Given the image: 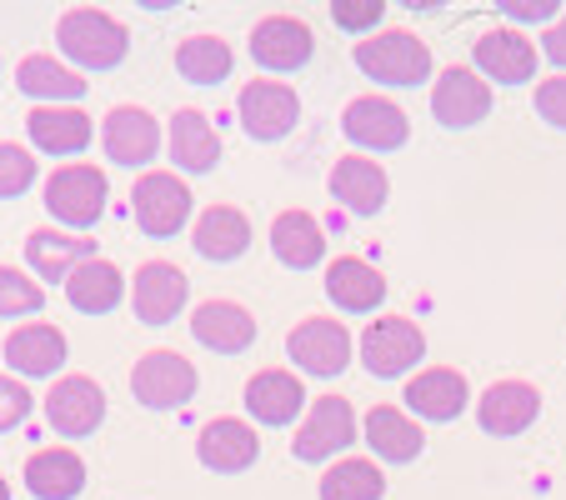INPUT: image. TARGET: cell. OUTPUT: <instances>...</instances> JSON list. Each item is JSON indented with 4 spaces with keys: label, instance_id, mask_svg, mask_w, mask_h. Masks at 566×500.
<instances>
[{
    "label": "cell",
    "instance_id": "1",
    "mask_svg": "<svg viewBox=\"0 0 566 500\" xmlns=\"http://www.w3.org/2000/svg\"><path fill=\"white\" fill-rule=\"evenodd\" d=\"M55 41H61L65 61L81 65V71H111V65L126 61V31L111 21L96 6H81V11H65L55 25Z\"/></svg>",
    "mask_w": 566,
    "mask_h": 500
},
{
    "label": "cell",
    "instance_id": "2",
    "mask_svg": "<svg viewBox=\"0 0 566 500\" xmlns=\"http://www.w3.org/2000/svg\"><path fill=\"white\" fill-rule=\"evenodd\" d=\"M356 65L381 86H421L431 75V51L411 31H386L356 45Z\"/></svg>",
    "mask_w": 566,
    "mask_h": 500
},
{
    "label": "cell",
    "instance_id": "3",
    "mask_svg": "<svg viewBox=\"0 0 566 500\" xmlns=\"http://www.w3.org/2000/svg\"><path fill=\"white\" fill-rule=\"evenodd\" d=\"M106 175L96 166H61V171L45 181V211L61 225L75 231H91V225L106 215Z\"/></svg>",
    "mask_w": 566,
    "mask_h": 500
},
{
    "label": "cell",
    "instance_id": "4",
    "mask_svg": "<svg viewBox=\"0 0 566 500\" xmlns=\"http://www.w3.org/2000/svg\"><path fill=\"white\" fill-rule=\"evenodd\" d=\"M421 355H427V336H421V326H411L407 316H381V320H371L361 336V361H366V371L381 375V381H396V375L417 371Z\"/></svg>",
    "mask_w": 566,
    "mask_h": 500
},
{
    "label": "cell",
    "instance_id": "5",
    "mask_svg": "<svg viewBox=\"0 0 566 500\" xmlns=\"http://www.w3.org/2000/svg\"><path fill=\"white\" fill-rule=\"evenodd\" d=\"M130 391L146 411H181L196 395V365L176 351H150L130 371Z\"/></svg>",
    "mask_w": 566,
    "mask_h": 500
},
{
    "label": "cell",
    "instance_id": "6",
    "mask_svg": "<svg viewBox=\"0 0 566 500\" xmlns=\"http://www.w3.org/2000/svg\"><path fill=\"white\" fill-rule=\"evenodd\" d=\"M130 205H136V225H140V231L156 235V241H166V235H176L186 225V215H191V191H186L181 175L150 171V175H140V181H136Z\"/></svg>",
    "mask_w": 566,
    "mask_h": 500
},
{
    "label": "cell",
    "instance_id": "7",
    "mask_svg": "<svg viewBox=\"0 0 566 500\" xmlns=\"http://www.w3.org/2000/svg\"><path fill=\"white\" fill-rule=\"evenodd\" d=\"M356 440V415H352V405L342 401V395H321L316 405H311V415L301 421V430H296V440H291V450H296V460H332V456H342L346 446Z\"/></svg>",
    "mask_w": 566,
    "mask_h": 500
},
{
    "label": "cell",
    "instance_id": "8",
    "mask_svg": "<svg viewBox=\"0 0 566 500\" xmlns=\"http://www.w3.org/2000/svg\"><path fill=\"white\" fill-rule=\"evenodd\" d=\"M45 421L55 426V436L81 440L106 421V395H101V385L91 375H65L45 395Z\"/></svg>",
    "mask_w": 566,
    "mask_h": 500
},
{
    "label": "cell",
    "instance_id": "9",
    "mask_svg": "<svg viewBox=\"0 0 566 500\" xmlns=\"http://www.w3.org/2000/svg\"><path fill=\"white\" fill-rule=\"evenodd\" d=\"M486 110H492V91H486L481 75H471L467 65H447L437 75V86H431V116H437V126L467 130L476 120H486Z\"/></svg>",
    "mask_w": 566,
    "mask_h": 500
},
{
    "label": "cell",
    "instance_id": "10",
    "mask_svg": "<svg viewBox=\"0 0 566 500\" xmlns=\"http://www.w3.org/2000/svg\"><path fill=\"white\" fill-rule=\"evenodd\" d=\"M296 116H301V100L286 81H251L241 91V126H247L251 140H281L296 130Z\"/></svg>",
    "mask_w": 566,
    "mask_h": 500
},
{
    "label": "cell",
    "instance_id": "11",
    "mask_svg": "<svg viewBox=\"0 0 566 500\" xmlns=\"http://www.w3.org/2000/svg\"><path fill=\"white\" fill-rule=\"evenodd\" d=\"M286 355L301 365L306 375H342L352 365V336H346L342 320H301L291 330Z\"/></svg>",
    "mask_w": 566,
    "mask_h": 500
},
{
    "label": "cell",
    "instance_id": "12",
    "mask_svg": "<svg viewBox=\"0 0 566 500\" xmlns=\"http://www.w3.org/2000/svg\"><path fill=\"white\" fill-rule=\"evenodd\" d=\"M342 130H346V140L361 150H396V146H407L411 120H407V110L391 106L386 96H361L346 106Z\"/></svg>",
    "mask_w": 566,
    "mask_h": 500
},
{
    "label": "cell",
    "instance_id": "13",
    "mask_svg": "<svg viewBox=\"0 0 566 500\" xmlns=\"http://www.w3.org/2000/svg\"><path fill=\"white\" fill-rule=\"evenodd\" d=\"M311 51H316V41H311V31L301 21H291V15H266V21L251 31V55H256L261 71H301V65L311 61Z\"/></svg>",
    "mask_w": 566,
    "mask_h": 500
},
{
    "label": "cell",
    "instance_id": "14",
    "mask_svg": "<svg viewBox=\"0 0 566 500\" xmlns=\"http://www.w3.org/2000/svg\"><path fill=\"white\" fill-rule=\"evenodd\" d=\"M196 456H201V466L216 470V476H241V470L256 466L261 440H256V430H251V426H241V421L221 415V421H211V426L201 430Z\"/></svg>",
    "mask_w": 566,
    "mask_h": 500
},
{
    "label": "cell",
    "instance_id": "15",
    "mask_svg": "<svg viewBox=\"0 0 566 500\" xmlns=\"http://www.w3.org/2000/svg\"><path fill=\"white\" fill-rule=\"evenodd\" d=\"M191 336L216 355H241L256 341V316L235 300H206L191 316Z\"/></svg>",
    "mask_w": 566,
    "mask_h": 500
},
{
    "label": "cell",
    "instance_id": "16",
    "mask_svg": "<svg viewBox=\"0 0 566 500\" xmlns=\"http://www.w3.org/2000/svg\"><path fill=\"white\" fill-rule=\"evenodd\" d=\"M536 411H542V395H536L526 381H496L492 391L481 395L476 421L486 436H522V430L536 421Z\"/></svg>",
    "mask_w": 566,
    "mask_h": 500
},
{
    "label": "cell",
    "instance_id": "17",
    "mask_svg": "<svg viewBox=\"0 0 566 500\" xmlns=\"http://www.w3.org/2000/svg\"><path fill=\"white\" fill-rule=\"evenodd\" d=\"M25 260L45 280H71V270H81L86 260H96V235H61V231H31L25 241Z\"/></svg>",
    "mask_w": 566,
    "mask_h": 500
},
{
    "label": "cell",
    "instance_id": "18",
    "mask_svg": "<svg viewBox=\"0 0 566 500\" xmlns=\"http://www.w3.org/2000/svg\"><path fill=\"white\" fill-rule=\"evenodd\" d=\"M332 195H336L342 211L376 215L386 205V195H391V181H386V171L376 166V160L346 156V160H336V171H332Z\"/></svg>",
    "mask_w": 566,
    "mask_h": 500
},
{
    "label": "cell",
    "instance_id": "19",
    "mask_svg": "<svg viewBox=\"0 0 566 500\" xmlns=\"http://www.w3.org/2000/svg\"><path fill=\"white\" fill-rule=\"evenodd\" d=\"M101 140H106V156L116 160V166H146L160 146V126H156V116H146L140 106H116L106 116Z\"/></svg>",
    "mask_w": 566,
    "mask_h": 500
},
{
    "label": "cell",
    "instance_id": "20",
    "mask_svg": "<svg viewBox=\"0 0 566 500\" xmlns=\"http://www.w3.org/2000/svg\"><path fill=\"white\" fill-rule=\"evenodd\" d=\"M130 300H136V316L146 326H166L186 306V276L176 266H166V260H146L136 270V296Z\"/></svg>",
    "mask_w": 566,
    "mask_h": 500
},
{
    "label": "cell",
    "instance_id": "21",
    "mask_svg": "<svg viewBox=\"0 0 566 500\" xmlns=\"http://www.w3.org/2000/svg\"><path fill=\"white\" fill-rule=\"evenodd\" d=\"M191 245L201 260H235L251 251V221L235 205H211V211H201V221H196L191 231Z\"/></svg>",
    "mask_w": 566,
    "mask_h": 500
},
{
    "label": "cell",
    "instance_id": "22",
    "mask_svg": "<svg viewBox=\"0 0 566 500\" xmlns=\"http://www.w3.org/2000/svg\"><path fill=\"white\" fill-rule=\"evenodd\" d=\"M476 65L502 86H522L536 75V45L522 31H486L476 41Z\"/></svg>",
    "mask_w": 566,
    "mask_h": 500
},
{
    "label": "cell",
    "instance_id": "23",
    "mask_svg": "<svg viewBox=\"0 0 566 500\" xmlns=\"http://www.w3.org/2000/svg\"><path fill=\"white\" fill-rule=\"evenodd\" d=\"M25 486H31L35 500H75L86 490V466L65 446L35 450V456L25 460Z\"/></svg>",
    "mask_w": 566,
    "mask_h": 500
},
{
    "label": "cell",
    "instance_id": "24",
    "mask_svg": "<svg viewBox=\"0 0 566 500\" xmlns=\"http://www.w3.org/2000/svg\"><path fill=\"white\" fill-rule=\"evenodd\" d=\"M326 296L342 310H352V316H366V310H376L386 300V280H381V270L366 266V260L342 256L326 266Z\"/></svg>",
    "mask_w": 566,
    "mask_h": 500
},
{
    "label": "cell",
    "instance_id": "25",
    "mask_svg": "<svg viewBox=\"0 0 566 500\" xmlns=\"http://www.w3.org/2000/svg\"><path fill=\"white\" fill-rule=\"evenodd\" d=\"M301 405H306V391H301L296 375L286 371H261L251 375L247 385V411L256 415L261 426H291L301 415Z\"/></svg>",
    "mask_w": 566,
    "mask_h": 500
},
{
    "label": "cell",
    "instance_id": "26",
    "mask_svg": "<svg viewBox=\"0 0 566 500\" xmlns=\"http://www.w3.org/2000/svg\"><path fill=\"white\" fill-rule=\"evenodd\" d=\"M6 361H11V371H21V375H51L65 365V336L55 326H45V320H31V326L11 330Z\"/></svg>",
    "mask_w": 566,
    "mask_h": 500
},
{
    "label": "cell",
    "instance_id": "27",
    "mask_svg": "<svg viewBox=\"0 0 566 500\" xmlns=\"http://www.w3.org/2000/svg\"><path fill=\"white\" fill-rule=\"evenodd\" d=\"M171 160L191 175L216 171V160H221V136H216V126L201 116V110H176L171 116Z\"/></svg>",
    "mask_w": 566,
    "mask_h": 500
},
{
    "label": "cell",
    "instance_id": "28",
    "mask_svg": "<svg viewBox=\"0 0 566 500\" xmlns=\"http://www.w3.org/2000/svg\"><path fill=\"white\" fill-rule=\"evenodd\" d=\"M271 251H276L281 266L311 270L326 256V235H321V225L311 221L306 211H281L276 225H271Z\"/></svg>",
    "mask_w": 566,
    "mask_h": 500
},
{
    "label": "cell",
    "instance_id": "29",
    "mask_svg": "<svg viewBox=\"0 0 566 500\" xmlns=\"http://www.w3.org/2000/svg\"><path fill=\"white\" fill-rule=\"evenodd\" d=\"M366 440H371V450L381 460H396V466H401V460H417L421 456V426L417 421H411V415H401L396 411V405H376V411H366Z\"/></svg>",
    "mask_w": 566,
    "mask_h": 500
},
{
    "label": "cell",
    "instance_id": "30",
    "mask_svg": "<svg viewBox=\"0 0 566 500\" xmlns=\"http://www.w3.org/2000/svg\"><path fill=\"white\" fill-rule=\"evenodd\" d=\"M467 381H461V371H421L417 381L407 385V405L417 415H427V421H457L461 411H467Z\"/></svg>",
    "mask_w": 566,
    "mask_h": 500
},
{
    "label": "cell",
    "instance_id": "31",
    "mask_svg": "<svg viewBox=\"0 0 566 500\" xmlns=\"http://www.w3.org/2000/svg\"><path fill=\"white\" fill-rule=\"evenodd\" d=\"M25 130L45 156H81L91 146V116H81V110H35Z\"/></svg>",
    "mask_w": 566,
    "mask_h": 500
},
{
    "label": "cell",
    "instance_id": "32",
    "mask_svg": "<svg viewBox=\"0 0 566 500\" xmlns=\"http://www.w3.org/2000/svg\"><path fill=\"white\" fill-rule=\"evenodd\" d=\"M65 300H71L81 316H106L120 306V270L106 260H86L81 270H71L65 280Z\"/></svg>",
    "mask_w": 566,
    "mask_h": 500
},
{
    "label": "cell",
    "instance_id": "33",
    "mask_svg": "<svg viewBox=\"0 0 566 500\" xmlns=\"http://www.w3.org/2000/svg\"><path fill=\"white\" fill-rule=\"evenodd\" d=\"M15 86L31 100H75V96H86V75L65 71L51 55H25L21 71H15Z\"/></svg>",
    "mask_w": 566,
    "mask_h": 500
},
{
    "label": "cell",
    "instance_id": "34",
    "mask_svg": "<svg viewBox=\"0 0 566 500\" xmlns=\"http://www.w3.org/2000/svg\"><path fill=\"white\" fill-rule=\"evenodd\" d=\"M231 45L221 41V35H191V41H181V51H176V71L191 81V86H221L226 75H231Z\"/></svg>",
    "mask_w": 566,
    "mask_h": 500
},
{
    "label": "cell",
    "instance_id": "35",
    "mask_svg": "<svg viewBox=\"0 0 566 500\" xmlns=\"http://www.w3.org/2000/svg\"><path fill=\"white\" fill-rule=\"evenodd\" d=\"M386 476L371 460H336L326 476H321V500H381Z\"/></svg>",
    "mask_w": 566,
    "mask_h": 500
},
{
    "label": "cell",
    "instance_id": "36",
    "mask_svg": "<svg viewBox=\"0 0 566 500\" xmlns=\"http://www.w3.org/2000/svg\"><path fill=\"white\" fill-rule=\"evenodd\" d=\"M45 306V290L41 280L21 276V270L0 266V320H15V316H35Z\"/></svg>",
    "mask_w": 566,
    "mask_h": 500
},
{
    "label": "cell",
    "instance_id": "37",
    "mask_svg": "<svg viewBox=\"0 0 566 500\" xmlns=\"http://www.w3.org/2000/svg\"><path fill=\"white\" fill-rule=\"evenodd\" d=\"M35 181V156L25 146H11V140H0V201H15L25 195Z\"/></svg>",
    "mask_w": 566,
    "mask_h": 500
},
{
    "label": "cell",
    "instance_id": "38",
    "mask_svg": "<svg viewBox=\"0 0 566 500\" xmlns=\"http://www.w3.org/2000/svg\"><path fill=\"white\" fill-rule=\"evenodd\" d=\"M381 15H386L381 0H361V6H352V0H336V6H332V21L342 25V31H356V35L371 31Z\"/></svg>",
    "mask_w": 566,
    "mask_h": 500
},
{
    "label": "cell",
    "instance_id": "39",
    "mask_svg": "<svg viewBox=\"0 0 566 500\" xmlns=\"http://www.w3.org/2000/svg\"><path fill=\"white\" fill-rule=\"evenodd\" d=\"M25 415H31V391H25L21 381H6V375H0V436L21 426Z\"/></svg>",
    "mask_w": 566,
    "mask_h": 500
},
{
    "label": "cell",
    "instance_id": "40",
    "mask_svg": "<svg viewBox=\"0 0 566 500\" xmlns=\"http://www.w3.org/2000/svg\"><path fill=\"white\" fill-rule=\"evenodd\" d=\"M536 110H542L552 126L566 130V75H552V81L536 86Z\"/></svg>",
    "mask_w": 566,
    "mask_h": 500
},
{
    "label": "cell",
    "instance_id": "41",
    "mask_svg": "<svg viewBox=\"0 0 566 500\" xmlns=\"http://www.w3.org/2000/svg\"><path fill=\"white\" fill-rule=\"evenodd\" d=\"M542 45H546V55H552V61L566 71V15L552 25V31H546V41H542Z\"/></svg>",
    "mask_w": 566,
    "mask_h": 500
},
{
    "label": "cell",
    "instance_id": "42",
    "mask_svg": "<svg viewBox=\"0 0 566 500\" xmlns=\"http://www.w3.org/2000/svg\"><path fill=\"white\" fill-rule=\"evenodd\" d=\"M502 15H512V21H552L556 6H512V0H506Z\"/></svg>",
    "mask_w": 566,
    "mask_h": 500
},
{
    "label": "cell",
    "instance_id": "43",
    "mask_svg": "<svg viewBox=\"0 0 566 500\" xmlns=\"http://www.w3.org/2000/svg\"><path fill=\"white\" fill-rule=\"evenodd\" d=\"M0 500H11V486H6V480H0Z\"/></svg>",
    "mask_w": 566,
    "mask_h": 500
}]
</instances>
